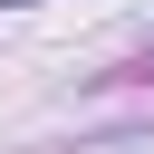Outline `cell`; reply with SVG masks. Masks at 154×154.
<instances>
[{"label":"cell","instance_id":"1","mask_svg":"<svg viewBox=\"0 0 154 154\" xmlns=\"http://www.w3.org/2000/svg\"><path fill=\"white\" fill-rule=\"evenodd\" d=\"M116 77H135V87H154V58H135V67H116Z\"/></svg>","mask_w":154,"mask_h":154},{"label":"cell","instance_id":"2","mask_svg":"<svg viewBox=\"0 0 154 154\" xmlns=\"http://www.w3.org/2000/svg\"><path fill=\"white\" fill-rule=\"evenodd\" d=\"M0 10H29V0H0Z\"/></svg>","mask_w":154,"mask_h":154}]
</instances>
